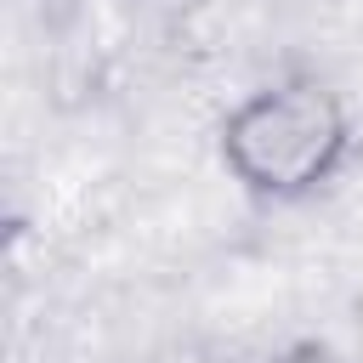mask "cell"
Here are the masks:
<instances>
[{"instance_id":"cell-1","label":"cell","mask_w":363,"mask_h":363,"mask_svg":"<svg viewBox=\"0 0 363 363\" xmlns=\"http://www.w3.org/2000/svg\"><path fill=\"white\" fill-rule=\"evenodd\" d=\"M357 153V119L335 79L312 68H289L255 91H244L216 119V159L227 182L267 204H306L318 199Z\"/></svg>"},{"instance_id":"cell-2","label":"cell","mask_w":363,"mask_h":363,"mask_svg":"<svg viewBox=\"0 0 363 363\" xmlns=\"http://www.w3.org/2000/svg\"><path fill=\"white\" fill-rule=\"evenodd\" d=\"M255 363H363V357L335 346V340H323V335H301V340H284L278 352H267Z\"/></svg>"}]
</instances>
